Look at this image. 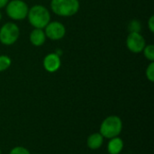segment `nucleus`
Segmentation results:
<instances>
[{
	"mask_svg": "<svg viewBox=\"0 0 154 154\" xmlns=\"http://www.w3.org/2000/svg\"><path fill=\"white\" fill-rule=\"evenodd\" d=\"M26 18L33 28L44 29L51 22V13L46 6L42 5H34L32 7H29Z\"/></svg>",
	"mask_w": 154,
	"mask_h": 154,
	"instance_id": "obj_1",
	"label": "nucleus"
},
{
	"mask_svg": "<svg viewBox=\"0 0 154 154\" xmlns=\"http://www.w3.org/2000/svg\"><path fill=\"white\" fill-rule=\"evenodd\" d=\"M79 7V0H51V11L60 17H71L77 14Z\"/></svg>",
	"mask_w": 154,
	"mask_h": 154,
	"instance_id": "obj_2",
	"label": "nucleus"
},
{
	"mask_svg": "<svg viewBox=\"0 0 154 154\" xmlns=\"http://www.w3.org/2000/svg\"><path fill=\"white\" fill-rule=\"evenodd\" d=\"M122 130V119L117 116H109L101 123L99 133L105 139H111L119 136Z\"/></svg>",
	"mask_w": 154,
	"mask_h": 154,
	"instance_id": "obj_3",
	"label": "nucleus"
},
{
	"mask_svg": "<svg viewBox=\"0 0 154 154\" xmlns=\"http://www.w3.org/2000/svg\"><path fill=\"white\" fill-rule=\"evenodd\" d=\"M5 8L7 16L14 21H22L27 17L29 6L23 0H9Z\"/></svg>",
	"mask_w": 154,
	"mask_h": 154,
	"instance_id": "obj_4",
	"label": "nucleus"
},
{
	"mask_svg": "<svg viewBox=\"0 0 154 154\" xmlns=\"http://www.w3.org/2000/svg\"><path fill=\"white\" fill-rule=\"evenodd\" d=\"M20 36L19 26L13 22L4 23L0 28V42L5 46L14 44Z\"/></svg>",
	"mask_w": 154,
	"mask_h": 154,
	"instance_id": "obj_5",
	"label": "nucleus"
},
{
	"mask_svg": "<svg viewBox=\"0 0 154 154\" xmlns=\"http://www.w3.org/2000/svg\"><path fill=\"white\" fill-rule=\"evenodd\" d=\"M43 30L46 38L51 41H60L66 35V27L59 21H51Z\"/></svg>",
	"mask_w": 154,
	"mask_h": 154,
	"instance_id": "obj_6",
	"label": "nucleus"
},
{
	"mask_svg": "<svg viewBox=\"0 0 154 154\" xmlns=\"http://www.w3.org/2000/svg\"><path fill=\"white\" fill-rule=\"evenodd\" d=\"M125 44L131 52L138 54L143 52L146 45V41L141 32H129L125 40Z\"/></svg>",
	"mask_w": 154,
	"mask_h": 154,
	"instance_id": "obj_7",
	"label": "nucleus"
},
{
	"mask_svg": "<svg viewBox=\"0 0 154 154\" xmlns=\"http://www.w3.org/2000/svg\"><path fill=\"white\" fill-rule=\"evenodd\" d=\"M42 66L44 69L49 73H54L58 71L61 66L60 56L57 52L47 54L42 60Z\"/></svg>",
	"mask_w": 154,
	"mask_h": 154,
	"instance_id": "obj_8",
	"label": "nucleus"
},
{
	"mask_svg": "<svg viewBox=\"0 0 154 154\" xmlns=\"http://www.w3.org/2000/svg\"><path fill=\"white\" fill-rule=\"evenodd\" d=\"M46 35L43 29H38L34 28L29 35V41L32 43V45L35 47H41L46 42Z\"/></svg>",
	"mask_w": 154,
	"mask_h": 154,
	"instance_id": "obj_9",
	"label": "nucleus"
},
{
	"mask_svg": "<svg viewBox=\"0 0 154 154\" xmlns=\"http://www.w3.org/2000/svg\"><path fill=\"white\" fill-rule=\"evenodd\" d=\"M125 146L124 141L119 136L109 139L107 143V152L109 154H120Z\"/></svg>",
	"mask_w": 154,
	"mask_h": 154,
	"instance_id": "obj_10",
	"label": "nucleus"
},
{
	"mask_svg": "<svg viewBox=\"0 0 154 154\" xmlns=\"http://www.w3.org/2000/svg\"><path fill=\"white\" fill-rule=\"evenodd\" d=\"M104 137L101 135L100 133H94L90 134L87 139V146L90 150H98L102 147L104 143Z\"/></svg>",
	"mask_w": 154,
	"mask_h": 154,
	"instance_id": "obj_11",
	"label": "nucleus"
},
{
	"mask_svg": "<svg viewBox=\"0 0 154 154\" xmlns=\"http://www.w3.org/2000/svg\"><path fill=\"white\" fill-rule=\"evenodd\" d=\"M12 60L8 55H0V72L5 71L10 68Z\"/></svg>",
	"mask_w": 154,
	"mask_h": 154,
	"instance_id": "obj_12",
	"label": "nucleus"
},
{
	"mask_svg": "<svg viewBox=\"0 0 154 154\" xmlns=\"http://www.w3.org/2000/svg\"><path fill=\"white\" fill-rule=\"evenodd\" d=\"M143 56L150 62L154 61V45L153 44H146L144 49L143 50Z\"/></svg>",
	"mask_w": 154,
	"mask_h": 154,
	"instance_id": "obj_13",
	"label": "nucleus"
},
{
	"mask_svg": "<svg viewBox=\"0 0 154 154\" xmlns=\"http://www.w3.org/2000/svg\"><path fill=\"white\" fill-rule=\"evenodd\" d=\"M127 29H128L129 32H141L142 24H141L139 20L134 19V20H131L129 22Z\"/></svg>",
	"mask_w": 154,
	"mask_h": 154,
	"instance_id": "obj_14",
	"label": "nucleus"
},
{
	"mask_svg": "<svg viewBox=\"0 0 154 154\" xmlns=\"http://www.w3.org/2000/svg\"><path fill=\"white\" fill-rule=\"evenodd\" d=\"M145 75L147 79L150 82H153L154 81V61L150 62V64L147 66L146 70H145Z\"/></svg>",
	"mask_w": 154,
	"mask_h": 154,
	"instance_id": "obj_15",
	"label": "nucleus"
},
{
	"mask_svg": "<svg viewBox=\"0 0 154 154\" xmlns=\"http://www.w3.org/2000/svg\"><path fill=\"white\" fill-rule=\"evenodd\" d=\"M9 154H31V152L23 146H16L10 151Z\"/></svg>",
	"mask_w": 154,
	"mask_h": 154,
	"instance_id": "obj_16",
	"label": "nucleus"
},
{
	"mask_svg": "<svg viewBox=\"0 0 154 154\" xmlns=\"http://www.w3.org/2000/svg\"><path fill=\"white\" fill-rule=\"evenodd\" d=\"M148 28L150 30V32L152 33L154 32V16L153 15H151L149 20H148Z\"/></svg>",
	"mask_w": 154,
	"mask_h": 154,
	"instance_id": "obj_17",
	"label": "nucleus"
},
{
	"mask_svg": "<svg viewBox=\"0 0 154 154\" xmlns=\"http://www.w3.org/2000/svg\"><path fill=\"white\" fill-rule=\"evenodd\" d=\"M8 2H9V0H0V9L5 8Z\"/></svg>",
	"mask_w": 154,
	"mask_h": 154,
	"instance_id": "obj_18",
	"label": "nucleus"
},
{
	"mask_svg": "<svg viewBox=\"0 0 154 154\" xmlns=\"http://www.w3.org/2000/svg\"><path fill=\"white\" fill-rule=\"evenodd\" d=\"M1 20H2V13L0 11V22H1Z\"/></svg>",
	"mask_w": 154,
	"mask_h": 154,
	"instance_id": "obj_19",
	"label": "nucleus"
},
{
	"mask_svg": "<svg viewBox=\"0 0 154 154\" xmlns=\"http://www.w3.org/2000/svg\"><path fill=\"white\" fill-rule=\"evenodd\" d=\"M0 154H1V150H0Z\"/></svg>",
	"mask_w": 154,
	"mask_h": 154,
	"instance_id": "obj_20",
	"label": "nucleus"
}]
</instances>
